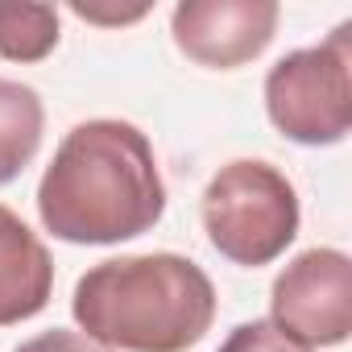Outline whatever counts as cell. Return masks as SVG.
<instances>
[{"label": "cell", "mask_w": 352, "mask_h": 352, "mask_svg": "<svg viewBox=\"0 0 352 352\" xmlns=\"http://www.w3.org/2000/svg\"><path fill=\"white\" fill-rule=\"evenodd\" d=\"M38 216L67 245H120L166 216V183L149 137L129 120L75 124L38 183Z\"/></svg>", "instance_id": "1"}, {"label": "cell", "mask_w": 352, "mask_h": 352, "mask_svg": "<svg viewBox=\"0 0 352 352\" xmlns=\"http://www.w3.org/2000/svg\"><path fill=\"white\" fill-rule=\"evenodd\" d=\"M79 331L112 352H187L216 319V286L191 257L133 253L91 265L75 282Z\"/></svg>", "instance_id": "2"}, {"label": "cell", "mask_w": 352, "mask_h": 352, "mask_svg": "<svg viewBox=\"0 0 352 352\" xmlns=\"http://www.w3.org/2000/svg\"><path fill=\"white\" fill-rule=\"evenodd\" d=\"M204 228L232 265H270L298 236V191L274 162L236 157L204 191Z\"/></svg>", "instance_id": "3"}, {"label": "cell", "mask_w": 352, "mask_h": 352, "mask_svg": "<svg viewBox=\"0 0 352 352\" xmlns=\"http://www.w3.org/2000/svg\"><path fill=\"white\" fill-rule=\"evenodd\" d=\"M265 112L294 145H340L352 129V21L327 42L282 54L265 75Z\"/></svg>", "instance_id": "4"}, {"label": "cell", "mask_w": 352, "mask_h": 352, "mask_svg": "<svg viewBox=\"0 0 352 352\" xmlns=\"http://www.w3.org/2000/svg\"><path fill=\"white\" fill-rule=\"evenodd\" d=\"M270 323L298 348H336L352 331V261L340 249L298 253L270 290Z\"/></svg>", "instance_id": "5"}, {"label": "cell", "mask_w": 352, "mask_h": 352, "mask_svg": "<svg viewBox=\"0 0 352 352\" xmlns=\"http://www.w3.org/2000/svg\"><path fill=\"white\" fill-rule=\"evenodd\" d=\"M282 9L274 0H183L170 13V34L191 63L232 71L265 54Z\"/></svg>", "instance_id": "6"}, {"label": "cell", "mask_w": 352, "mask_h": 352, "mask_svg": "<svg viewBox=\"0 0 352 352\" xmlns=\"http://www.w3.org/2000/svg\"><path fill=\"white\" fill-rule=\"evenodd\" d=\"M50 294H54L50 249L13 208L0 204V327L42 315Z\"/></svg>", "instance_id": "7"}, {"label": "cell", "mask_w": 352, "mask_h": 352, "mask_svg": "<svg viewBox=\"0 0 352 352\" xmlns=\"http://www.w3.org/2000/svg\"><path fill=\"white\" fill-rule=\"evenodd\" d=\"M42 129H46L42 96L21 79L0 75V187L13 183L17 174L38 157Z\"/></svg>", "instance_id": "8"}, {"label": "cell", "mask_w": 352, "mask_h": 352, "mask_svg": "<svg viewBox=\"0 0 352 352\" xmlns=\"http://www.w3.org/2000/svg\"><path fill=\"white\" fill-rule=\"evenodd\" d=\"M54 46H58L54 5H0V58L5 63H42Z\"/></svg>", "instance_id": "9"}, {"label": "cell", "mask_w": 352, "mask_h": 352, "mask_svg": "<svg viewBox=\"0 0 352 352\" xmlns=\"http://www.w3.org/2000/svg\"><path fill=\"white\" fill-rule=\"evenodd\" d=\"M216 352H307V348L286 340L270 319H249V323H236Z\"/></svg>", "instance_id": "10"}, {"label": "cell", "mask_w": 352, "mask_h": 352, "mask_svg": "<svg viewBox=\"0 0 352 352\" xmlns=\"http://www.w3.org/2000/svg\"><path fill=\"white\" fill-rule=\"evenodd\" d=\"M13 352H112V348H104V344H96V340H87L83 331H67V327H50V331H42V336H34V340H25V344H17Z\"/></svg>", "instance_id": "11"}]
</instances>
